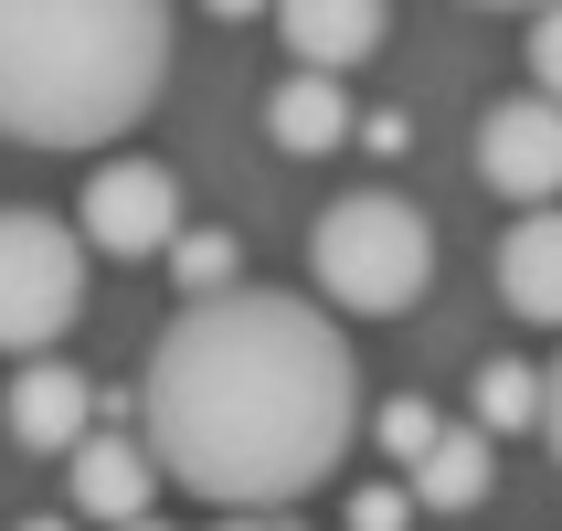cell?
I'll return each instance as SVG.
<instances>
[{"instance_id":"1","label":"cell","mask_w":562,"mask_h":531,"mask_svg":"<svg viewBox=\"0 0 562 531\" xmlns=\"http://www.w3.org/2000/svg\"><path fill=\"white\" fill-rule=\"evenodd\" d=\"M138 436L159 478H181L213 510L308 500L361 436V362L329 309L234 277L159 330L138 373Z\"/></svg>"},{"instance_id":"2","label":"cell","mask_w":562,"mask_h":531,"mask_svg":"<svg viewBox=\"0 0 562 531\" xmlns=\"http://www.w3.org/2000/svg\"><path fill=\"white\" fill-rule=\"evenodd\" d=\"M170 0H0V139L106 150L159 107Z\"/></svg>"},{"instance_id":"3","label":"cell","mask_w":562,"mask_h":531,"mask_svg":"<svg viewBox=\"0 0 562 531\" xmlns=\"http://www.w3.org/2000/svg\"><path fill=\"white\" fill-rule=\"evenodd\" d=\"M308 277L329 309L350 319H393L436 287V223L414 213L404 191H340L308 223Z\"/></svg>"},{"instance_id":"4","label":"cell","mask_w":562,"mask_h":531,"mask_svg":"<svg viewBox=\"0 0 562 531\" xmlns=\"http://www.w3.org/2000/svg\"><path fill=\"white\" fill-rule=\"evenodd\" d=\"M86 309V245H75V223L32 213V202H0V351L32 362V351H54Z\"/></svg>"},{"instance_id":"5","label":"cell","mask_w":562,"mask_h":531,"mask_svg":"<svg viewBox=\"0 0 562 531\" xmlns=\"http://www.w3.org/2000/svg\"><path fill=\"white\" fill-rule=\"evenodd\" d=\"M75 213H86V245L127 255V266H149V255L181 245V181L159 159H95Z\"/></svg>"},{"instance_id":"6","label":"cell","mask_w":562,"mask_h":531,"mask_svg":"<svg viewBox=\"0 0 562 531\" xmlns=\"http://www.w3.org/2000/svg\"><path fill=\"white\" fill-rule=\"evenodd\" d=\"M477 181L499 202H552L562 191V96H499L477 118Z\"/></svg>"},{"instance_id":"7","label":"cell","mask_w":562,"mask_h":531,"mask_svg":"<svg viewBox=\"0 0 562 531\" xmlns=\"http://www.w3.org/2000/svg\"><path fill=\"white\" fill-rule=\"evenodd\" d=\"M86 373L64 362V351H32L22 373H11V394H0V425H11V446H32V457H75L86 446Z\"/></svg>"},{"instance_id":"8","label":"cell","mask_w":562,"mask_h":531,"mask_svg":"<svg viewBox=\"0 0 562 531\" xmlns=\"http://www.w3.org/2000/svg\"><path fill=\"white\" fill-rule=\"evenodd\" d=\"M64 500H75V521H106V531L149 521V500H159V457H149V436H127V425L86 436V446H75V468H64Z\"/></svg>"},{"instance_id":"9","label":"cell","mask_w":562,"mask_h":531,"mask_svg":"<svg viewBox=\"0 0 562 531\" xmlns=\"http://www.w3.org/2000/svg\"><path fill=\"white\" fill-rule=\"evenodd\" d=\"M382 0H277V32H286V54L318 64V75H350V64H372L382 54Z\"/></svg>"},{"instance_id":"10","label":"cell","mask_w":562,"mask_h":531,"mask_svg":"<svg viewBox=\"0 0 562 531\" xmlns=\"http://www.w3.org/2000/svg\"><path fill=\"white\" fill-rule=\"evenodd\" d=\"M499 298L520 319H541V330H562V213L552 202H531L499 234Z\"/></svg>"},{"instance_id":"11","label":"cell","mask_w":562,"mask_h":531,"mask_svg":"<svg viewBox=\"0 0 562 531\" xmlns=\"http://www.w3.org/2000/svg\"><path fill=\"white\" fill-rule=\"evenodd\" d=\"M266 128H277V150H297V159H329L350 139V96H340V75H318V64H297L277 96H266Z\"/></svg>"},{"instance_id":"12","label":"cell","mask_w":562,"mask_h":531,"mask_svg":"<svg viewBox=\"0 0 562 531\" xmlns=\"http://www.w3.org/2000/svg\"><path fill=\"white\" fill-rule=\"evenodd\" d=\"M488 468H499V436H488V425H446V436L414 457V500L425 510H477L488 500Z\"/></svg>"},{"instance_id":"13","label":"cell","mask_w":562,"mask_h":531,"mask_svg":"<svg viewBox=\"0 0 562 531\" xmlns=\"http://www.w3.org/2000/svg\"><path fill=\"white\" fill-rule=\"evenodd\" d=\"M541 405H552V373H531V362H477V425L488 436L541 425Z\"/></svg>"},{"instance_id":"14","label":"cell","mask_w":562,"mask_h":531,"mask_svg":"<svg viewBox=\"0 0 562 531\" xmlns=\"http://www.w3.org/2000/svg\"><path fill=\"white\" fill-rule=\"evenodd\" d=\"M372 436H382V446H393V457H404V468H414V457H425V446L446 436V414L425 405V394H393V405H382V425H372Z\"/></svg>"},{"instance_id":"15","label":"cell","mask_w":562,"mask_h":531,"mask_svg":"<svg viewBox=\"0 0 562 531\" xmlns=\"http://www.w3.org/2000/svg\"><path fill=\"white\" fill-rule=\"evenodd\" d=\"M170 266H181V287H191V298L234 287V245H223V234H181V245H170Z\"/></svg>"},{"instance_id":"16","label":"cell","mask_w":562,"mask_h":531,"mask_svg":"<svg viewBox=\"0 0 562 531\" xmlns=\"http://www.w3.org/2000/svg\"><path fill=\"white\" fill-rule=\"evenodd\" d=\"M531 75H541V96H562V0L531 11Z\"/></svg>"},{"instance_id":"17","label":"cell","mask_w":562,"mask_h":531,"mask_svg":"<svg viewBox=\"0 0 562 531\" xmlns=\"http://www.w3.org/2000/svg\"><path fill=\"white\" fill-rule=\"evenodd\" d=\"M350 531H404V489H350Z\"/></svg>"},{"instance_id":"18","label":"cell","mask_w":562,"mask_h":531,"mask_svg":"<svg viewBox=\"0 0 562 531\" xmlns=\"http://www.w3.org/2000/svg\"><path fill=\"white\" fill-rule=\"evenodd\" d=\"M213 531H286V521H277V510H223Z\"/></svg>"},{"instance_id":"19","label":"cell","mask_w":562,"mask_h":531,"mask_svg":"<svg viewBox=\"0 0 562 531\" xmlns=\"http://www.w3.org/2000/svg\"><path fill=\"white\" fill-rule=\"evenodd\" d=\"M541 436H552V457H562V362H552V405H541Z\"/></svg>"},{"instance_id":"20","label":"cell","mask_w":562,"mask_h":531,"mask_svg":"<svg viewBox=\"0 0 562 531\" xmlns=\"http://www.w3.org/2000/svg\"><path fill=\"white\" fill-rule=\"evenodd\" d=\"M202 11H213V22H245V11H277V0H202Z\"/></svg>"},{"instance_id":"21","label":"cell","mask_w":562,"mask_h":531,"mask_svg":"<svg viewBox=\"0 0 562 531\" xmlns=\"http://www.w3.org/2000/svg\"><path fill=\"white\" fill-rule=\"evenodd\" d=\"M22 531H75V510H43V521H22Z\"/></svg>"},{"instance_id":"22","label":"cell","mask_w":562,"mask_h":531,"mask_svg":"<svg viewBox=\"0 0 562 531\" xmlns=\"http://www.w3.org/2000/svg\"><path fill=\"white\" fill-rule=\"evenodd\" d=\"M477 11H541V0H477Z\"/></svg>"},{"instance_id":"23","label":"cell","mask_w":562,"mask_h":531,"mask_svg":"<svg viewBox=\"0 0 562 531\" xmlns=\"http://www.w3.org/2000/svg\"><path fill=\"white\" fill-rule=\"evenodd\" d=\"M127 531H170V521H159V510H149V521H127Z\"/></svg>"}]
</instances>
